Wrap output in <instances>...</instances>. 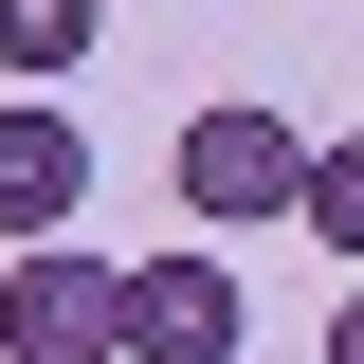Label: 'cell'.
I'll return each mask as SVG.
<instances>
[{
    "mask_svg": "<svg viewBox=\"0 0 364 364\" xmlns=\"http://www.w3.org/2000/svg\"><path fill=\"white\" fill-rule=\"evenodd\" d=\"M328 364H364V291H346V310H328Z\"/></svg>",
    "mask_w": 364,
    "mask_h": 364,
    "instance_id": "52a82bcc",
    "label": "cell"
},
{
    "mask_svg": "<svg viewBox=\"0 0 364 364\" xmlns=\"http://www.w3.org/2000/svg\"><path fill=\"white\" fill-rule=\"evenodd\" d=\"M291 237H328V255H346V291H364V128H346V146H310V200H291Z\"/></svg>",
    "mask_w": 364,
    "mask_h": 364,
    "instance_id": "8992f818",
    "label": "cell"
},
{
    "mask_svg": "<svg viewBox=\"0 0 364 364\" xmlns=\"http://www.w3.org/2000/svg\"><path fill=\"white\" fill-rule=\"evenodd\" d=\"M73 219H91V128H73V91H18L0 109V237L55 255Z\"/></svg>",
    "mask_w": 364,
    "mask_h": 364,
    "instance_id": "277c9868",
    "label": "cell"
},
{
    "mask_svg": "<svg viewBox=\"0 0 364 364\" xmlns=\"http://www.w3.org/2000/svg\"><path fill=\"white\" fill-rule=\"evenodd\" d=\"M182 219H291L310 200V128L291 109H255V91H219V109H182Z\"/></svg>",
    "mask_w": 364,
    "mask_h": 364,
    "instance_id": "6da1fadb",
    "label": "cell"
},
{
    "mask_svg": "<svg viewBox=\"0 0 364 364\" xmlns=\"http://www.w3.org/2000/svg\"><path fill=\"white\" fill-rule=\"evenodd\" d=\"M255 291H237L219 237H182V255H128V364H237Z\"/></svg>",
    "mask_w": 364,
    "mask_h": 364,
    "instance_id": "3957f363",
    "label": "cell"
},
{
    "mask_svg": "<svg viewBox=\"0 0 364 364\" xmlns=\"http://www.w3.org/2000/svg\"><path fill=\"white\" fill-rule=\"evenodd\" d=\"M91 37H109V0H0V73H18V91H73Z\"/></svg>",
    "mask_w": 364,
    "mask_h": 364,
    "instance_id": "5b68a950",
    "label": "cell"
},
{
    "mask_svg": "<svg viewBox=\"0 0 364 364\" xmlns=\"http://www.w3.org/2000/svg\"><path fill=\"white\" fill-rule=\"evenodd\" d=\"M0 364H128V273L109 255H0Z\"/></svg>",
    "mask_w": 364,
    "mask_h": 364,
    "instance_id": "7a4b0ae2",
    "label": "cell"
}]
</instances>
